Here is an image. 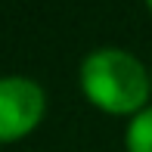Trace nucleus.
Returning <instances> with one entry per match:
<instances>
[{"mask_svg":"<svg viewBox=\"0 0 152 152\" xmlns=\"http://www.w3.org/2000/svg\"><path fill=\"white\" fill-rule=\"evenodd\" d=\"M81 87L87 99L106 112H143L149 96V75L127 50L102 47L81 62Z\"/></svg>","mask_w":152,"mask_h":152,"instance_id":"nucleus-1","label":"nucleus"},{"mask_svg":"<svg viewBox=\"0 0 152 152\" xmlns=\"http://www.w3.org/2000/svg\"><path fill=\"white\" fill-rule=\"evenodd\" d=\"M47 96L44 87L31 78H0V143L31 134L44 118Z\"/></svg>","mask_w":152,"mask_h":152,"instance_id":"nucleus-2","label":"nucleus"},{"mask_svg":"<svg viewBox=\"0 0 152 152\" xmlns=\"http://www.w3.org/2000/svg\"><path fill=\"white\" fill-rule=\"evenodd\" d=\"M127 149L130 152H152V106L137 112L127 127Z\"/></svg>","mask_w":152,"mask_h":152,"instance_id":"nucleus-3","label":"nucleus"},{"mask_svg":"<svg viewBox=\"0 0 152 152\" xmlns=\"http://www.w3.org/2000/svg\"><path fill=\"white\" fill-rule=\"evenodd\" d=\"M149 10H152V0H149Z\"/></svg>","mask_w":152,"mask_h":152,"instance_id":"nucleus-4","label":"nucleus"}]
</instances>
